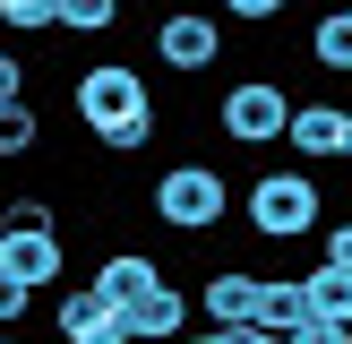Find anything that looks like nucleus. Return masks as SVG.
Segmentation results:
<instances>
[{
  "label": "nucleus",
  "mask_w": 352,
  "mask_h": 344,
  "mask_svg": "<svg viewBox=\"0 0 352 344\" xmlns=\"http://www.w3.org/2000/svg\"><path fill=\"white\" fill-rule=\"evenodd\" d=\"M301 301H309V319L352 327V275H344V267H318V258H309V267H301Z\"/></svg>",
  "instance_id": "nucleus-13"
},
{
  "label": "nucleus",
  "mask_w": 352,
  "mask_h": 344,
  "mask_svg": "<svg viewBox=\"0 0 352 344\" xmlns=\"http://www.w3.org/2000/svg\"><path fill=\"white\" fill-rule=\"evenodd\" d=\"M0 103H26V61L0 43Z\"/></svg>",
  "instance_id": "nucleus-21"
},
{
  "label": "nucleus",
  "mask_w": 352,
  "mask_h": 344,
  "mask_svg": "<svg viewBox=\"0 0 352 344\" xmlns=\"http://www.w3.org/2000/svg\"><path fill=\"white\" fill-rule=\"evenodd\" d=\"M0 275H9L17 292H52L69 275V241L43 233V241H0Z\"/></svg>",
  "instance_id": "nucleus-10"
},
{
  "label": "nucleus",
  "mask_w": 352,
  "mask_h": 344,
  "mask_svg": "<svg viewBox=\"0 0 352 344\" xmlns=\"http://www.w3.org/2000/svg\"><path fill=\"white\" fill-rule=\"evenodd\" d=\"M43 233H60V206L43 189H9L0 198V241H43Z\"/></svg>",
  "instance_id": "nucleus-14"
},
{
  "label": "nucleus",
  "mask_w": 352,
  "mask_h": 344,
  "mask_svg": "<svg viewBox=\"0 0 352 344\" xmlns=\"http://www.w3.org/2000/svg\"><path fill=\"white\" fill-rule=\"evenodd\" d=\"M26 155H43V103H0V164H26Z\"/></svg>",
  "instance_id": "nucleus-15"
},
{
  "label": "nucleus",
  "mask_w": 352,
  "mask_h": 344,
  "mask_svg": "<svg viewBox=\"0 0 352 344\" xmlns=\"http://www.w3.org/2000/svg\"><path fill=\"white\" fill-rule=\"evenodd\" d=\"M344 129H352V112H344V103L309 95V103H292V120H284V147L301 155V164H344Z\"/></svg>",
  "instance_id": "nucleus-9"
},
{
  "label": "nucleus",
  "mask_w": 352,
  "mask_h": 344,
  "mask_svg": "<svg viewBox=\"0 0 352 344\" xmlns=\"http://www.w3.org/2000/svg\"><path fill=\"white\" fill-rule=\"evenodd\" d=\"M9 34H60V0H0Z\"/></svg>",
  "instance_id": "nucleus-17"
},
{
  "label": "nucleus",
  "mask_w": 352,
  "mask_h": 344,
  "mask_svg": "<svg viewBox=\"0 0 352 344\" xmlns=\"http://www.w3.org/2000/svg\"><path fill=\"white\" fill-rule=\"evenodd\" d=\"M344 164H352V129H344Z\"/></svg>",
  "instance_id": "nucleus-26"
},
{
  "label": "nucleus",
  "mask_w": 352,
  "mask_h": 344,
  "mask_svg": "<svg viewBox=\"0 0 352 344\" xmlns=\"http://www.w3.org/2000/svg\"><path fill=\"white\" fill-rule=\"evenodd\" d=\"M292 344H352V327H327V319H309V327H301Z\"/></svg>",
  "instance_id": "nucleus-23"
},
{
  "label": "nucleus",
  "mask_w": 352,
  "mask_h": 344,
  "mask_svg": "<svg viewBox=\"0 0 352 344\" xmlns=\"http://www.w3.org/2000/svg\"><path fill=\"white\" fill-rule=\"evenodd\" d=\"M309 61H318L327 78H352V9H327L318 26H309Z\"/></svg>",
  "instance_id": "nucleus-16"
},
{
  "label": "nucleus",
  "mask_w": 352,
  "mask_h": 344,
  "mask_svg": "<svg viewBox=\"0 0 352 344\" xmlns=\"http://www.w3.org/2000/svg\"><path fill=\"white\" fill-rule=\"evenodd\" d=\"M275 17H284L275 0H232V26H275Z\"/></svg>",
  "instance_id": "nucleus-22"
},
{
  "label": "nucleus",
  "mask_w": 352,
  "mask_h": 344,
  "mask_svg": "<svg viewBox=\"0 0 352 344\" xmlns=\"http://www.w3.org/2000/svg\"><path fill=\"white\" fill-rule=\"evenodd\" d=\"M0 344H26V336H0Z\"/></svg>",
  "instance_id": "nucleus-27"
},
{
  "label": "nucleus",
  "mask_w": 352,
  "mask_h": 344,
  "mask_svg": "<svg viewBox=\"0 0 352 344\" xmlns=\"http://www.w3.org/2000/svg\"><path fill=\"white\" fill-rule=\"evenodd\" d=\"M52 344H129V327H120V310L95 284H69L52 301Z\"/></svg>",
  "instance_id": "nucleus-7"
},
{
  "label": "nucleus",
  "mask_w": 352,
  "mask_h": 344,
  "mask_svg": "<svg viewBox=\"0 0 352 344\" xmlns=\"http://www.w3.org/2000/svg\"><path fill=\"white\" fill-rule=\"evenodd\" d=\"M318 267H344V275H352V215L318 233Z\"/></svg>",
  "instance_id": "nucleus-19"
},
{
  "label": "nucleus",
  "mask_w": 352,
  "mask_h": 344,
  "mask_svg": "<svg viewBox=\"0 0 352 344\" xmlns=\"http://www.w3.org/2000/svg\"><path fill=\"white\" fill-rule=\"evenodd\" d=\"M26 310H34V292H17L9 275H0V336H17V319H26Z\"/></svg>",
  "instance_id": "nucleus-20"
},
{
  "label": "nucleus",
  "mask_w": 352,
  "mask_h": 344,
  "mask_svg": "<svg viewBox=\"0 0 352 344\" xmlns=\"http://www.w3.org/2000/svg\"><path fill=\"white\" fill-rule=\"evenodd\" d=\"M241 224H250V241H267V250H301V241L327 233V181L301 172V164L258 172V181L241 189Z\"/></svg>",
  "instance_id": "nucleus-1"
},
{
  "label": "nucleus",
  "mask_w": 352,
  "mask_h": 344,
  "mask_svg": "<svg viewBox=\"0 0 352 344\" xmlns=\"http://www.w3.org/2000/svg\"><path fill=\"white\" fill-rule=\"evenodd\" d=\"M284 120H292V86L267 69H250L215 95V138H232V147H284Z\"/></svg>",
  "instance_id": "nucleus-4"
},
{
  "label": "nucleus",
  "mask_w": 352,
  "mask_h": 344,
  "mask_svg": "<svg viewBox=\"0 0 352 344\" xmlns=\"http://www.w3.org/2000/svg\"><path fill=\"white\" fill-rule=\"evenodd\" d=\"M86 284H95L103 301H112L120 319H129V310H146L155 292H164V267H155L146 250H103V258H95V275H86Z\"/></svg>",
  "instance_id": "nucleus-8"
},
{
  "label": "nucleus",
  "mask_w": 352,
  "mask_h": 344,
  "mask_svg": "<svg viewBox=\"0 0 352 344\" xmlns=\"http://www.w3.org/2000/svg\"><path fill=\"white\" fill-rule=\"evenodd\" d=\"M120 0H60V34H112Z\"/></svg>",
  "instance_id": "nucleus-18"
},
{
  "label": "nucleus",
  "mask_w": 352,
  "mask_h": 344,
  "mask_svg": "<svg viewBox=\"0 0 352 344\" xmlns=\"http://www.w3.org/2000/svg\"><path fill=\"white\" fill-rule=\"evenodd\" d=\"M189 319H198V301H189V292L164 275V292H155L146 310H129L120 327H129V344H181V336H189Z\"/></svg>",
  "instance_id": "nucleus-11"
},
{
  "label": "nucleus",
  "mask_w": 352,
  "mask_h": 344,
  "mask_svg": "<svg viewBox=\"0 0 352 344\" xmlns=\"http://www.w3.org/2000/svg\"><path fill=\"white\" fill-rule=\"evenodd\" d=\"M146 206H155V224H164V233L206 241V233H223V215H232V172L206 164V155H172V164L155 172Z\"/></svg>",
  "instance_id": "nucleus-2"
},
{
  "label": "nucleus",
  "mask_w": 352,
  "mask_h": 344,
  "mask_svg": "<svg viewBox=\"0 0 352 344\" xmlns=\"http://www.w3.org/2000/svg\"><path fill=\"white\" fill-rule=\"evenodd\" d=\"M241 336H250V327H241ZM241 336H215V327H206V336H181V344H241Z\"/></svg>",
  "instance_id": "nucleus-24"
},
{
  "label": "nucleus",
  "mask_w": 352,
  "mask_h": 344,
  "mask_svg": "<svg viewBox=\"0 0 352 344\" xmlns=\"http://www.w3.org/2000/svg\"><path fill=\"white\" fill-rule=\"evenodd\" d=\"M301 327H309L301 275H267V284H258V319H250V336H275V344H292Z\"/></svg>",
  "instance_id": "nucleus-12"
},
{
  "label": "nucleus",
  "mask_w": 352,
  "mask_h": 344,
  "mask_svg": "<svg viewBox=\"0 0 352 344\" xmlns=\"http://www.w3.org/2000/svg\"><path fill=\"white\" fill-rule=\"evenodd\" d=\"M69 112H78L86 138H112L120 120H146V112H155L146 69H138V61H86L78 86H69Z\"/></svg>",
  "instance_id": "nucleus-3"
},
{
  "label": "nucleus",
  "mask_w": 352,
  "mask_h": 344,
  "mask_svg": "<svg viewBox=\"0 0 352 344\" xmlns=\"http://www.w3.org/2000/svg\"><path fill=\"white\" fill-rule=\"evenodd\" d=\"M241 344H275V336H241Z\"/></svg>",
  "instance_id": "nucleus-25"
},
{
  "label": "nucleus",
  "mask_w": 352,
  "mask_h": 344,
  "mask_svg": "<svg viewBox=\"0 0 352 344\" xmlns=\"http://www.w3.org/2000/svg\"><path fill=\"white\" fill-rule=\"evenodd\" d=\"M146 43H155V61H164L172 78H206V69L223 61V17L215 9H164Z\"/></svg>",
  "instance_id": "nucleus-5"
},
{
  "label": "nucleus",
  "mask_w": 352,
  "mask_h": 344,
  "mask_svg": "<svg viewBox=\"0 0 352 344\" xmlns=\"http://www.w3.org/2000/svg\"><path fill=\"white\" fill-rule=\"evenodd\" d=\"M258 284H267L258 267H215L198 292H189V301H198V319L215 327V336H241V327L258 319Z\"/></svg>",
  "instance_id": "nucleus-6"
}]
</instances>
